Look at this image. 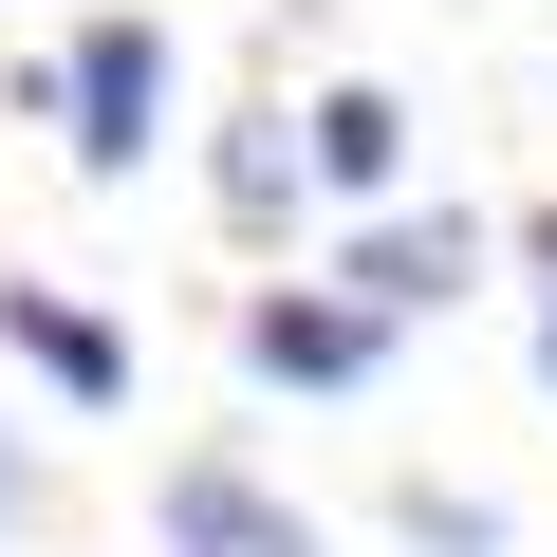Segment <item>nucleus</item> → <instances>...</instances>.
Segmentation results:
<instances>
[{"label": "nucleus", "mask_w": 557, "mask_h": 557, "mask_svg": "<svg viewBox=\"0 0 557 557\" xmlns=\"http://www.w3.org/2000/svg\"><path fill=\"white\" fill-rule=\"evenodd\" d=\"M38 112H57V149H75L94 186H131V168L168 149V112H186V57H168V20H149V0L75 20V38L38 57Z\"/></svg>", "instance_id": "f257e3e1"}, {"label": "nucleus", "mask_w": 557, "mask_h": 557, "mask_svg": "<svg viewBox=\"0 0 557 557\" xmlns=\"http://www.w3.org/2000/svg\"><path fill=\"white\" fill-rule=\"evenodd\" d=\"M391 335H409V317H372L354 278H260V298H242V372H260V391H372Z\"/></svg>", "instance_id": "f03ea898"}, {"label": "nucleus", "mask_w": 557, "mask_h": 557, "mask_svg": "<svg viewBox=\"0 0 557 557\" xmlns=\"http://www.w3.org/2000/svg\"><path fill=\"white\" fill-rule=\"evenodd\" d=\"M483 260H502L483 205H391V186H372V223L335 242V278H354L372 317H446V298H483Z\"/></svg>", "instance_id": "7ed1b4c3"}, {"label": "nucleus", "mask_w": 557, "mask_h": 557, "mask_svg": "<svg viewBox=\"0 0 557 557\" xmlns=\"http://www.w3.org/2000/svg\"><path fill=\"white\" fill-rule=\"evenodd\" d=\"M149 539H168V557H335L317 502H278L242 446H186V465L149 483Z\"/></svg>", "instance_id": "20e7f679"}, {"label": "nucleus", "mask_w": 557, "mask_h": 557, "mask_svg": "<svg viewBox=\"0 0 557 557\" xmlns=\"http://www.w3.org/2000/svg\"><path fill=\"white\" fill-rule=\"evenodd\" d=\"M0 354H20L57 409H131V335L94 298H57V278H0Z\"/></svg>", "instance_id": "39448f33"}, {"label": "nucleus", "mask_w": 557, "mask_h": 557, "mask_svg": "<svg viewBox=\"0 0 557 557\" xmlns=\"http://www.w3.org/2000/svg\"><path fill=\"white\" fill-rule=\"evenodd\" d=\"M298 168H317L335 205H372V186H409V94H372V75H335V94L298 112Z\"/></svg>", "instance_id": "423d86ee"}, {"label": "nucleus", "mask_w": 557, "mask_h": 557, "mask_svg": "<svg viewBox=\"0 0 557 557\" xmlns=\"http://www.w3.org/2000/svg\"><path fill=\"white\" fill-rule=\"evenodd\" d=\"M205 186H223V223H242V242H298V205H317V168H298V112H223Z\"/></svg>", "instance_id": "0eeeda50"}, {"label": "nucleus", "mask_w": 557, "mask_h": 557, "mask_svg": "<svg viewBox=\"0 0 557 557\" xmlns=\"http://www.w3.org/2000/svg\"><path fill=\"white\" fill-rule=\"evenodd\" d=\"M391 520H409V557H502V502L483 483H391Z\"/></svg>", "instance_id": "6e6552de"}, {"label": "nucleus", "mask_w": 557, "mask_h": 557, "mask_svg": "<svg viewBox=\"0 0 557 557\" xmlns=\"http://www.w3.org/2000/svg\"><path fill=\"white\" fill-rule=\"evenodd\" d=\"M20 520H38V465H20V446H0V539H20Z\"/></svg>", "instance_id": "1a4fd4ad"}, {"label": "nucleus", "mask_w": 557, "mask_h": 557, "mask_svg": "<svg viewBox=\"0 0 557 557\" xmlns=\"http://www.w3.org/2000/svg\"><path fill=\"white\" fill-rule=\"evenodd\" d=\"M520 260H539V298H557V205H539V223H520Z\"/></svg>", "instance_id": "9d476101"}]
</instances>
